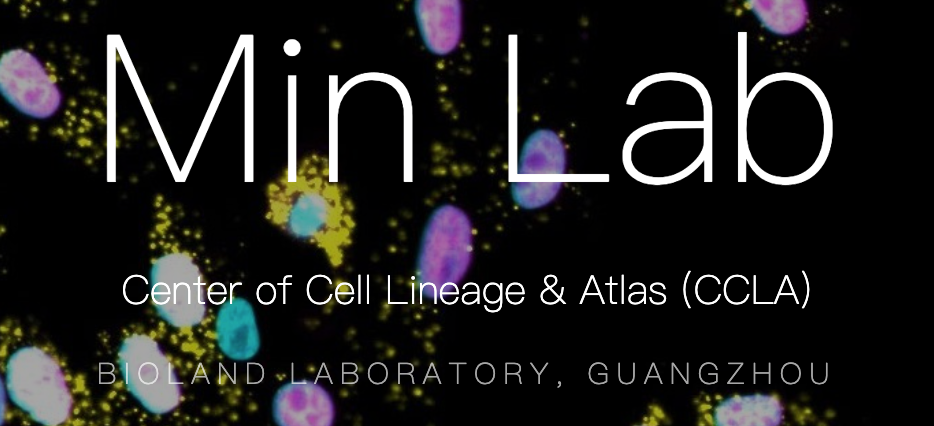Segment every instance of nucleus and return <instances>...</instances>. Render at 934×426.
Instances as JSON below:
<instances>
[{
    "instance_id": "obj_1",
    "label": "nucleus",
    "mask_w": 934,
    "mask_h": 426,
    "mask_svg": "<svg viewBox=\"0 0 934 426\" xmlns=\"http://www.w3.org/2000/svg\"><path fill=\"white\" fill-rule=\"evenodd\" d=\"M265 218L288 236L320 250L340 267L355 228L347 189L331 173L329 158L310 153L266 186Z\"/></svg>"
},
{
    "instance_id": "obj_2",
    "label": "nucleus",
    "mask_w": 934,
    "mask_h": 426,
    "mask_svg": "<svg viewBox=\"0 0 934 426\" xmlns=\"http://www.w3.org/2000/svg\"><path fill=\"white\" fill-rule=\"evenodd\" d=\"M150 295L157 314L184 333L205 326L209 320L204 275L194 256L185 249L171 247L154 259Z\"/></svg>"
},
{
    "instance_id": "obj_3",
    "label": "nucleus",
    "mask_w": 934,
    "mask_h": 426,
    "mask_svg": "<svg viewBox=\"0 0 934 426\" xmlns=\"http://www.w3.org/2000/svg\"><path fill=\"white\" fill-rule=\"evenodd\" d=\"M7 365V390L20 409L44 425L68 419L72 406L68 382L51 356L39 348L24 347Z\"/></svg>"
},
{
    "instance_id": "obj_4",
    "label": "nucleus",
    "mask_w": 934,
    "mask_h": 426,
    "mask_svg": "<svg viewBox=\"0 0 934 426\" xmlns=\"http://www.w3.org/2000/svg\"><path fill=\"white\" fill-rule=\"evenodd\" d=\"M119 366L130 394L152 414H167L182 398V382L170 357L150 336L133 334L119 350Z\"/></svg>"
},
{
    "instance_id": "obj_5",
    "label": "nucleus",
    "mask_w": 934,
    "mask_h": 426,
    "mask_svg": "<svg viewBox=\"0 0 934 426\" xmlns=\"http://www.w3.org/2000/svg\"><path fill=\"white\" fill-rule=\"evenodd\" d=\"M1 91L18 110L36 118L52 115L61 100L58 88L40 63L22 50L2 57Z\"/></svg>"
},
{
    "instance_id": "obj_6",
    "label": "nucleus",
    "mask_w": 934,
    "mask_h": 426,
    "mask_svg": "<svg viewBox=\"0 0 934 426\" xmlns=\"http://www.w3.org/2000/svg\"><path fill=\"white\" fill-rule=\"evenodd\" d=\"M213 336L227 359L245 362L255 358L261 337L253 305L244 297L230 296L214 317Z\"/></svg>"
},
{
    "instance_id": "obj_7",
    "label": "nucleus",
    "mask_w": 934,
    "mask_h": 426,
    "mask_svg": "<svg viewBox=\"0 0 934 426\" xmlns=\"http://www.w3.org/2000/svg\"><path fill=\"white\" fill-rule=\"evenodd\" d=\"M273 415L279 425H331L335 409L325 389L310 381H300L278 390Z\"/></svg>"
},
{
    "instance_id": "obj_8",
    "label": "nucleus",
    "mask_w": 934,
    "mask_h": 426,
    "mask_svg": "<svg viewBox=\"0 0 934 426\" xmlns=\"http://www.w3.org/2000/svg\"><path fill=\"white\" fill-rule=\"evenodd\" d=\"M419 30L426 46L436 54L452 51L461 34L459 1H416Z\"/></svg>"
}]
</instances>
